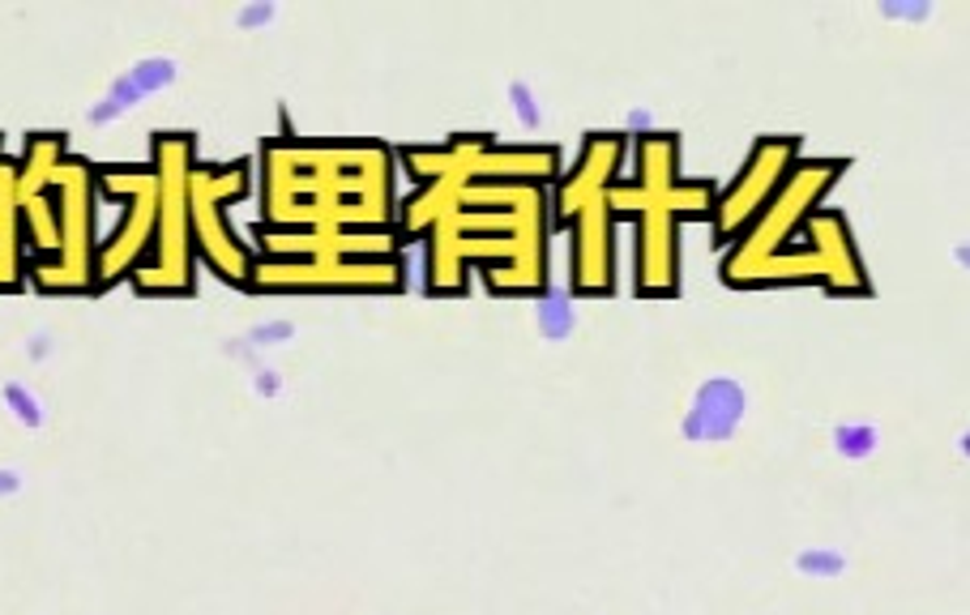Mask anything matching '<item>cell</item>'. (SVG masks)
I'll return each instance as SVG.
<instances>
[{
	"mask_svg": "<svg viewBox=\"0 0 970 615\" xmlns=\"http://www.w3.org/2000/svg\"><path fill=\"white\" fill-rule=\"evenodd\" d=\"M718 202L715 180H680V137L655 133L637 146V184H612L608 209L637 214V291L671 296L675 291V218L680 214H710Z\"/></svg>",
	"mask_w": 970,
	"mask_h": 615,
	"instance_id": "6da1fadb",
	"label": "cell"
},
{
	"mask_svg": "<svg viewBox=\"0 0 970 615\" xmlns=\"http://www.w3.org/2000/svg\"><path fill=\"white\" fill-rule=\"evenodd\" d=\"M847 171L842 158H817V162H804L791 171V180H782V189L769 197V205L749 222L744 240L735 244V253L727 256L722 265V278L731 287H744V278L766 261V256L782 253L791 244V236L809 222L813 205L821 202V193L834 189V180Z\"/></svg>",
	"mask_w": 970,
	"mask_h": 615,
	"instance_id": "7a4b0ae2",
	"label": "cell"
},
{
	"mask_svg": "<svg viewBox=\"0 0 970 615\" xmlns=\"http://www.w3.org/2000/svg\"><path fill=\"white\" fill-rule=\"evenodd\" d=\"M795 154H800V137H762L749 150L744 167L731 180V189L715 202V227L722 240H735V236L749 231V222L782 189L787 171L795 167Z\"/></svg>",
	"mask_w": 970,
	"mask_h": 615,
	"instance_id": "3957f363",
	"label": "cell"
},
{
	"mask_svg": "<svg viewBox=\"0 0 970 615\" xmlns=\"http://www.w3.org/2000/svg\"><path fill=\"white\" fill-rule=\"evenodd\" d=\"M564 222H573V291L608 296L612 291V209L608 193L586 197Z\"/></svg>",
	"mask_w": 970,
	"mask_h": 615,
	"instance_id": "277c9868",
	"label": "cell"
},
{
	"mask_svg": "<svg viewBox=\"0 0 970 615\" xmlns=\"http://www.w3.org/2000/svg\"><path fill=\"white\" fill-rule=\"evenodd\" d=\"M749 414V394L735 376H706L680 419V436L688 445H727Z\"/></svg>",
	"mask_w": 970,
	"mask_h": 615,
	"instance_id": "5b68a950",
	"label": "cell"
},
{
	"mask_svg": "<svg viewBox=\"0 0 970 615\" xmlns=\"http://www.w3.org/2000/svg\"><path fill=\"white\" fill-rule=\"evenodd\" d=\"M809 244L825 261V287L834 296H860L869 291V278H864V261L855 253V240H851V227L838 209H813L809 214Z\"/></svg>",
	"mask_w": 970,
	"mask_h": 615,
	"instance_id": "8992f818",
	"label": "cell"
},
{
	"mask_svg": "<svg viewBox=\"0 0 970 615\" xmlns=\"http://www.w3.org/2000/svg\"><path fill=\"white\" fill-rule=\"evenodd\" d=\"M620 158H624V137L615 133H595L586 146L577 167L561 180V193H556V214L568 218L586 197H599L615 184V171H620Z\"/></svg>",
	"mask_w": 970,
	"mask_h": 615,
	"instance_id": "52a82bcc",
	"label": "cell"
},
{
	"mask_svg": "<svg viewBox=\"0 0 970 615\" xmlns=\"http://www.w3.org/2000/svg\"><path fill=\"white\" fill-rule=\"evenodd\" d=\"M535 329H539L543 342H564V338L577 334V308H573L568 287L543 282V296H539V308H535Z\"/></svg>",
	"mask_w": 970,
	"mask_h": 615,
	"instance_id": "ba28073f",
	"label": "cell"
},
{
	"mask_svg": "<svg viewBox=\"0 0 970 615\" xmlns=\"http://www.w3.org/2000/svg\"><path fill=\"white\" fill-rule=\"evenodd\" d=\"M146 99H151V95L142 91V82H137V77L124 69V73H120V77H116V82L103 91L99 99L86 107V124H91V129H107V124L124 120V116H129L137 102H146Z\"/></svg>",
	"mask_w": 970,
	"mask_h": 615,
	"instance_id": "9c48e42d",
	"label": "cell"
},
{
	"mask_svg": "<svg viewBox=\"0 0 970 615\" xmlns=\"http://www.w3.org/2000/svg\"><path fill=\"white\" fill-rule=\"evenodd\" d=\"M505 99H510V111H513V120H517V129H526L530 137H539V133L548 129V111H543V102H539L535 86H530L526 77H513L510 86H505Z\"/></svg>",
	"mask_w": 970,
	"mask_h": 615,
	"instance_id": "30bf717a",
	"label": "cell"
},
{
	"mask_svg": "<svg viewBox=\"0 0 970 615\" xmlns=\"http://www.w3.org/2000/svg\"><path fill=\"white\" fill-rule=\"evenodd\" d=\"M834 454L847 461H869L876 449H881V432L876 423H838L834 427Z\"/></svg>",
	"mask_w": 970,
	"mask_h": 615,
	"instance_id": "8fae6325",
	"label": "cell"
},
{
	"mask_svg": "<svg viewBox=\"0 0 970 615\" xmlns=\"http://www.w3.org/2000/svg\"><path fill=\"white\" fill-rule=\"evenodd\" d=\"M129 73L142 82V91L154 99V95H163L167 86L180 82V60L176 56H142V60L129 64Z\"/></svg>",
	"mask_w": 970,
	"mask_h": 615,
	"instance_id": "7c38bea8",
	"label": "cell"
},
{
	"mask_svg": "<svg viewBox=\"0 0 970 615\" xmlns=\"http://www.w3.org/2000/svg\"><path fill=\"white\" fill-rule=\"evenodd\" d=\"M0 398H4V407L13 410V419H17L22 427H44V423H48V407H44V398H39L31 385H22V381H4Z\"/></svg>",
	"mask_w": 970,
	"mask_h": 615,
	"instance_id": "4fadbf2b",
	"label": "cell"
},
{
	"mask_svg": "<svg viewBox=\"0 0 970 615\" xmlns=\"http://www.w3.org/2000/svg\"><path fill=\"white\" fill-rule=\"evenodd\" d=\"M795 572L809 581H838L847 572V556L838 547H804L795 556Z\"/></svg>",
	"mask_w": 970,
	"mask_h": 615,
	"instance_id": "5bb4252c",
	"label": "cell"
},
{
	"mask_svg": "<svg viewBox=\"0 0 970 615\" xmlns=\"http://www.w3.org/2000/svg\"><path fill=\"white\" fill-rule=\"evenodd\" d=\"M236 31H244V35H256V31H265L270 22H278V4L274 0H249V4H240L236 9Z\"/></svg>",
	"mask_w": 970,
	"mask_h": 615,
	"instance_id": "9a60e30c",
	"label": "cell"
},
{
	"mask_svg": "<svg viewBox=\"0 0 970 615\" xmlns=\"http://www.w3.org/2000/svg\"><path fill=\"white\" fill-rule=\"evenodd\" d=\"M881 17H889V22H932L936 17V4H902V0H881Z\"/></svg>",
	"mask_w": 970,
	"mask_h": 615,
	"instance_id": "2e32d148",
	"label": "cell"
},
{
	"mask_svg": "<svg viewBox=\"0 0 970 615\" xmlns=\"http://www.w3.org/2000/svg\"><path fill=\"white\" fill-rule=\"evenodd\" d=\"M291 338H296V321H265V325H256L253 334H249L253 347H283V342H291Z\"/></svg>",
	"mask_w": 970,
	"mask_h": 615,
	"instance_id": "e0dca14e",
	"label": "cell"
},
{
	"mask_svg": "<svg viewBox=\"0 0 970 615\" xmlns=\"http://www.w3.org/2000/svg\"><path fill=\"white\" fill-rule=\"evenodd\" d=\"M655 133H659L655 111H646V107H628V111H624V133H620V137H637V142H646V137H655Z\"/></svg>",
	"mask_w": 970,
	"mask_h": 615,
	"instance_id": "ac0fdd59",
	"label": "cell"
},
{
	"mask_svg": "<svg viewBox=\"0 0 970 615\" xmlns=\"http://www.w3.org/2000/svg\"><path fill=\"white\" fill-rule=\"evenodd\" d=\"M253 389L261 398H278L283 394V381H278V372H270V367H261L253 376Z\"/></svg>",
	"mask_w": 970,
	"mask_h": 615,
	"instance_id": "d6986e66",
	"label": "cell"
},
{
	"mask_svg": "<svg viewBox=\"0 0 970 615\" xmlns=\"http://www.w3.org/2000/svg\"><path fill=\"white\" fill-rule=\"evenodd\" d=\"M22 492V470L17 466H0V496H17Z\"/></svg>",
	"mask_w": 970,
	"mask_h": 615,
	"instance_id": "ffe728a7",
	"label": "cell"
},
{
	"mask_svg": "<svg viewBox=\"0 0 970 615\" xmlns=\"http://www.w3.org/2000/svg\"><path fill=\"white\" fill-rule=\"evenodd\" d=\"M26 355H31V359H48L51 355V338H48V334H35V338H31V347H26Z\"/></svg>",
	"mask_w": 970,
	"mask_h": 615,
	"instance_id": "44dd1931",
	"label": "cell"
}]
</instances>
